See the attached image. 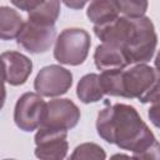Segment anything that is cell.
Instances as JSON below:
<instances>
[{"instance_id":"obj_16","label":"cell","mask_w":160,"mask_h":160,"mask_svg":"<svg viewBox=\"0 0 160 160\" xmlns=\"http://www.w3.org/2000/svg\"><path fill=\"white\" fill-rule=\"evenodd\" d=\"M68 160H106V152L96 142H82L72 150Z\"/></svg>"},{"instance_id":"obj_9","label":"cell","mask_w":160,"mask_h":160,"mask_svg":"<svg viewBox=\"0 0 160 160\" xmlns=\"http://www.w3.org/2000/svg\"><path fill=\"white\" fill-rule=\"evenodd\" d=\"M56 41L55 26L39 24L31 20H26L21 32L19 34L16 42L22 46L30 54L46 52Z\"/></svg>"},{"instance_id":"obj_20","label":"cell","mask_w":160,"mask_h":160,"mask_svg":"<svg viewBox=\"0 0 160 160\" xmlns=\"http://www.w3.org/2000/svg\"><path fill=\"white\" fill-rule=\"evenodd\" d=\"M110 160H135V159H134L132 156H130V155L119 152V154H114V155H111V156H110Z\"/></svg>"},{"instance_id":"obj_15","label":"cell","mask_w":160,"mask_h":160,"mask_svg":"<svg viewBox=\"0 0 160 160\" xmlns=\"http://www.w3.org/2000/svg\"><path fill=\"white\" fill-rule=\"evenodd\" d=\"M25 21L18 10L1 6L0 8V38L1 40H12L18 39L19 34L24 28Z\"/></svg>"},{"instance_id":"obj_23","label":"cell","mask_w":160,"mask_h":160,"mask_svg":"<svg viewBox=\"0 0 160 160\" xmlns=\"http://www.w3.org/2000/svg\"><path fill=\"white\" fill-rule=\"evenodd\" d=\"M4 160H14V159H4Z\"/></svg>"},{"instance_id":"obj_10","label":"cell","mask_w":160,"mask_h":160,"mask_svg":"<svg viewBox=\"0 0 160 160\" xmlns=\"http://www.w3.org/2000/svg\"><path fill=\"white\" fill-rule=\"evenodd\" d=\"M4 80L11 86L25 84L32 72V61L19 51H4L1 54Z\"/></svg>"},{"instance_id":"obj_22","label":"cell","mask_w":160,"mask_h":160,"mask_svg":"<svg viewBox=\"0 0 160 160\" xmlns=\"http://www.w3.org/2000/svg\"><path fill=\"white\" fill-rule=\"evenodd\" d=\"M154 64H155V68L160 71V50H159V52H158V55H156V58L154 60Z\"/></svg>"},{"instance_id":"obj_8","label":"cell","mask_w":160,"mask_h":160,"mask_svg":"<svg viewBox=\"0 0 160 160\" xmlns=\"http://www.w3.org/2000/svg\"><path fill=\"white\" fill-rule=\"evenodd\" d=\"M80 116V109L74 101L70 99H54L46 102L41 126L68 131L78 125Z\"/></svg>"},{"instance_id":"obj_17","label":"cell","mask_w":160,"mask_h":160,"mask_svg":"<svg viewBox=\"0 0 160 160\" xmlns=\"http://www.w3.org/2000/svg\"><path fill=\"white\" fill-rule=\"evenodd\" d=\"M120 14L126 18H141L145 16L149 2L142 0H118Z\"/></svg>"},{"instance_id":"obj_2","label":"cell","mask_w":160,"mask_h":160,"mask_svg":"<svg viewBox=\"0 0 160 160\" xmlns=\"http://www.w3.org/2000/svg\"><path fill=\"white\" fill-rule=\"evenodd\" d=\"M95 125L98 135L102 140L132 152L156 140L138 110L128 104L116 102L102 108Z\"/></svg>"},{"instance_id":"obj_1","label":"cell","mask_w":160,"mask_h":160,"mask_svg":"<svg viewBox=\"0 0 160 160\" xmlns=\"http://www.w3.org/2000/svg\"><path fill=\"white\" fill-rule=\"evenodd\" d=\"M96 38L104 44L120 48L129 64H146L154 56L158 45V35L154 22L148 16L126 18L92 28Z\"/></svg>"},{"instance_id":"obj_3","label":"cell","mask_w":160,"mask_h":160,"mask_svg":"<svg viewBox=\"0 0 160 160\" xmlns=\"http://www.w3.org/2000/svg\"><path fill=\"white\" fill-rule=\"evenodd\" d=\"M100 84L105 95L146 104L160 92V71L148 64H138L124 70L102 71Z\"/></svg>"},{"instance_id":"obj_13","label":"cell","mask_w":160,"mask_h":160,"mask_svg":"<svg viewBox=\"0 0 160 160\" xmlns=\"http://www.w3.org/2000/svg\"><path fill=\"white\" fill-rule=\"evenodd\" d=\"M119 14L120 9L118 0H95L89 2L86 9V16L94 26L105 25L119 18Z\"/></svg>"},{"instance_id":"obj_5","label":"cell","mask_w":160,"mask_h":160,"mask_svg":"<svg viewBox=\"0 0 160 160\" xmlns=\"http://www.w3.org/2000/svg\"><path fill=\"white\" fill-rule=\"evenodd\" d=\"M72 85V74L60 65H48L39 70L34 89L40 96L55 98L66 94Z\"/></svg>"},{"instance_id":"obj_14","label":"cell","mask_w":160,"mask_h":160,"mask_svg":"<svg viewBox=\"0 0 160 160\" xmlns=\"http://www.w3.org/2000/svg\"><path fill=\"white\" fill-rule=\"evenodd\" d=\"M104 91L100 84V75L95 72H90L84 75L76 86V96L84 104L98 102L102 100Z\"/></svg>"},{"instance_id":"obj_19","label":"cell","mask_w":160,"mask_h":160,"mask_svg":"<svg viewBox=\"0 0 160 160\" xmlns=\"http://www.w3.org/2000/svg\"><path fill=\"white\" fill-rule=\"evenodd\" d=\"M148 118L155 128L160 129V92L151 101V105L148 110Z\"/></svg>"},{"instance_id":"obj_11","label":"cell","mask_w":160,"mask_h":160,"mask_svg":"<svg viewBox=\"0 0 160 160\" xmlns=\"http://www.w3.org/2000/svg\"><path fill=\"white\" fill-rule=\"evenodd\" d=\"M11 4L28 12V19L39 24L55 26L60 15V1L50 0H11Z\"/></svg>"},{"instance_id":"obj_18","label":"cell","mask_w":160,"mask_h":160,"mask_svg":"<svg viewBox=\"0 0 160 160\" xmlns=\"http://www.w3.org/2000/svg\"><path fill=\"white\" fill-rule=\"evenodd\" d=\"M135 160H160V142L154 140L148 146L132 152Z\"/></svg>"},{"instance_id":"obj_21","label":"cell","mask_w":160,"mask_h":160,"mask_svg":"<svg viewBox=\"0 0 160 160\" xmlns=\"http://www.w3.org/2000/svg\"><path fill=\"white\" fill-rule=\"evenodd\" d=\"M66 6H69V8H72V9H80V8H82L84 5H86V2L85 1H81V2H69V1H65L64 2Z\"/></svg>"},{"instance_id":"obj_12","label":"cell","mask_w":160,"mask_h":160,"mask_svg":"<svg viewBox=\"0 0 160 160\" xmlns=\"http://www.w3.org/2000/svg\"><path fill=\"white\" fill-rule=\"evenodd\" d=\"M94 62L95 66L101 71L124 70L130 65L120 48L104 42L96 46L94 51Z\"/></svg>"},{"instance_id":"obj_6","label":"cell","mask_w":160,"mask_h":160,"mask_svg":"<svg viewBox=\"0 0 160 160\" xmlns=\"http://www.w3.org/2000/svg\"><path fill=\"white\" fill-rule=\"evenodd\" d=\"M46 102L38 92L22 94L14 108L15 125L26 132H31L41 126L45 115Z\"/></svg>"},{"instance_id":"obj_4","label":"cell","mask_w":160,"mask_h":160,"mask_svg":"<svg viewBox=\"0 0 160 160\" xmlns=\"http://www.w3.org/2000/svg\"><path fill=\"white\" fill-rule=\"evenodd\" d=\"M91 46V39L86 30L80 28L64 29L56 38L54 46V58L64 65H81Z\"/></svg>"},{"instance_id":"obj_7","label":"cell","mask_w":160,"mask_h":160,"mask_svg":"<svg viewBox=\"0 0 160 160\" xmlns=\"http://www.w3.org/2000/svg\"><path fill=\"white\" fill-rule=\"evenodd\" d=\"M66 138V130L40 126L34 136L35 156L39 160H64L69 150Z\"/></svg>"}]
</instances>
